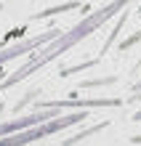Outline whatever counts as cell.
<instances>
[{
    "mask_svg": "<svg viewBox=\"0 0 141 146\" xmlns=\"http://www.w3.org/2000/svg\"><path fill=\"white\" fill-rule=\"evenodd\" d=\"M130 141H133V143H141V135H133V138H130Z\"/></svg>",
    "mask_w": 141,
    "mask_h": 146,
    "instance_id": "30bf717a",
    "label": "cell"
},
{
    "mask_svg": "<svg viewBox=\"0 0 141 146\" xmlns=\"http://www.w3.org/2000/svg\"><path fill=\"white\" fill-rule=\"evenodd\" d=\"M138 40H141V29L136 32V35H130L128 40H122V42H120V50H128V48H133V45H136Z\"/></svg>",
    "mask_w": 141,
    "mask_h": 146,
    "instance_id": "9c48e42d",
    "label": "cell"
},
{
    "mask_svg": "<svg viewBox=\"0 0 141 146\" xmlns=\"http://www.w3.org/2000/svg\"><path fill=\"white\" fill-rule=\"evenodd\" d=\"M133 119H136V122H141V111H136V114H133Z\"/></svg>",
    "mask_w": 141,
    "mask_h": 146,
    "instance_id": "8fae6325",
    "label": "cell"
},
{
    "mask_svg": "<svg viewBox=\"0 0 141 146\" xmlns=\"http://www.w3.org/2000/svg\"><path fill=\"white\" fill-rule=\"evenodd\" d=\"M128 16H130V11H125V8H122V16H120L117 21H114V27H112V32H109L107 42H104V45H101V56H104V53H107V50H109V48L114 45V40H117V35L122 32V27H125V21H128Z\"/></svg>",
    "mask_w": 141,
    "mask_h": 146,
    "instance_id": "8992f818",
    "label": "cell"
},
{
    "mask_svg": "<svg viewBox=\"0 0 141 146\" xmlns=\"http://www.w3.org/2000/svg\"><path fill=\"white\" fill-rule=\"evenodd\" d=\"M96 61H99V58H93V61H85V64H77V66H69V69H64V72H61V77H69V74L83 72V69H91V66H96Z\"/></svg>",
    "mask_w": 141,
    "mask_h": 146,
    "instance_id": "ba28073f",
    "label": "cell"
},
{
    "mask_svg": "<svg viewBox=\"0 0 141 146\" xmlns=\"http://www.w3.org/2000/svg\"><path fill=\"white\" fill-rule=\"evenodd\" d=\"M138 11H141V8H138Z\"/></svg>",
    "mask_w": 141,
    "mask_h": 146,
    "instance_id": "4fadbf2b",
    "label": "cell"
},
{
    "mask_svg": "<svg viewBox=\"0 0 141 146\" xmlns=\"http://www.w3.org/2000/svg\"><path fill=\"white\" fill-rule=\"evenodd\" d=\"M0 11H3V3H0Z\"/></svg>",
    "mask_w": 141,
    "mask_h": 146,
    "instance_id": "7c38bea8",
    "label": "cell"
},
{
    "mask_svg": "<svg viewBox=\"0 0 141 146\" xmlns=\"http://www.w3.org/2000/svg\"><path fill=\"white\" fill-rule=\"evenodd\" d=\"M75 8H83L80 0H69V3H61V5H53L48 11H37L29 16V21H40V19H48V16H56V13H67V11H75Z\"/></svg>",
    "mask_w": 141,
    "mask_h": 146,
    "instance_id": "5b68a950",
    "label": "cell"
},
{
    "mask_svg": "<svg viewBox=\"0 0 141 146\" xmlns=\"http://www.w3.org/2000/svg\"><path fill=\"white\" fill-rule=\"evenodd\" d=\"M133 0H112V3H107L104 8H99V11H91L85 16V19L80 21V24H75L72 29H67V32H61L59 37H53L51 42H45V48L40 50V56H35L32 61L27 64V66H21L19 72H13L11 77H5L3 82H0V88H13L16 82H21V80H27L29 74H35L37 69H43V66H48L53 58H59V56H64L69 48H75L80 40H85V37H91L96 29H101L104 24H107L112 16H117L122 8H128Z\"/></svg>",
    "mask_w": 141,
    "mask_h": 146,
    "instance_id": "6da1fadb",
    "label": "cell"
},
{
    "mask_svg": "<svg viewBox=\"0 0 141 146\" xmlns=\"http://www.w3.org/2000/svg\"><path fill=\"white\" fill-rule=\"evenodd\" d=\"M59 111H61V109L48 106V109H35L32 114H24V117H16V119H8V122L0 125V135H11V133H16V130H24V127L40 125V122H45V119L56 117Z\"/></svg>",
    "mask_w": 141,
    "mask_h": 146,
    "instance_id": "277c9868",
    "label": "cell"
},
{
    "mask_svg": "<svg viewBox=\"0 0 141 146\" xmlns=\"http://www.w3.org/2000/svg\"><path fill=\"white\" fill-rule=\"evenodd\" d=\"M88 119V109H80V111H72V114H64V117H51L40 125H32V127H24V130H16L11 133V138H3L0 135V146H19V143H32V141H40L45 135H53L64 127H72L77 122H85Z\"/></svg>",
    "mask_w": 141,
    "mask_h": 146,
    "instance_id": "7a4b0ae2",
    "label": "cell"
},
{
    "mask_svg": "<svg viewBox=\"0 0 141 146\" xmlns=\"http://www.w3.org/2000/svg\"><path fill=\"white\" fill-rule=\"evenodd\" d=\"M59 35H61V29H48V32H43V35H37V37H29V40L16 42V45L3 48V50H0V66H3L5 61H11V58H19V56H24V53H29V50L43 48L45 42H51V40L59 37Z\"/></svg>",
    "mask_w": 141,
    "mask_h": 146,
    "instance_id": "3957f363",
    "label": "cell"
},
{
    "mask_svg": "<svg viewBox=\"0 0 141 146\" xmlns=\"http://www.w3.org/2000/svg\"><path fill=\"white\" fill-rule=\"evenodd\" d=\"M107 125H109L107 119H104V122H99V125H91V127H85V130H80L77 135H72V138H67L64 143H67V146H72V143H80V141H85V138H88V135H93V133H101V130H104Z\"/></svg>",
    "mask_w": 141,
    "mask_h": 146,
    "instance_id": "52a82bcc",
    "label": "cell"
}]
</instances>
